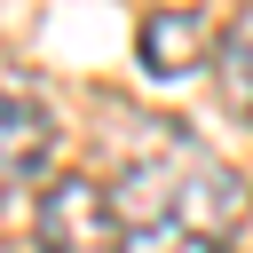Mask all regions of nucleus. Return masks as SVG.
Instances as JSON below:
<instances>
[{
	"instance_id": "nucleus-1",
	"label": "nucleus",
	"mask_w": 253,
	"mask_h": 253,
	"mask_svg": "<svg viewBox=\"0 0 253 253\" xmlns=\"http://www.w3.org/2000/svg\"><path fill=\"white\" fill-rule=\"evenodd\" d=\"M245 182L190 134H166L158 150L119 166L111 213H119V253H221L245 221Z\"/></svg>"
},
{
	"instance_id": "nucleus-2",
	"label": "nucleus",
	"mask_w": 253,
	"mask_h": 253,
	"mask_svg": "<svg viewBox=\"0 0 253 253\" xmlns=\"http://www.w3.org/2000/svg\"><path fill=\"white\" fill-rule=\"evenodd\" d=\"M32 237L40 253H119V213L87 174H55L32 206Z\"/></svg>"
},
{
	"instance_id": "nucleus-3",
	"label": "nucleus",
	"mask_w": 253,
	"mask_h": 253,
	"mask_svg": "<svg viewBox=\"0 0 253 253\" xmlns=\"http://www.w3.org/2000/svg\"><path fill=\"white\" fill-rule=\"evenodd\" d=\"M55 158V111L24 87H0V206L16 190H32Z\"/></svg>"
},
{
	"instance_id": "nucleus-4",
	"label": "nucleus",
	"mask_w": 253,
	"mask_h": 253,
	"mask_svg": "<svg viewBox=\"0 0 253 253\" xmlns=\"http://www.w3.org/2000/svg\"><path fill=\"white\" fill-rule=\"evenodd\" d=\"M134 47H142V71L182 79V71H198V63H206L213 24H206L198 8H150V16H142V32H134Z\"/></svg>"
},
{
	"instance_id": "nucleus-5",
	"label": "nucleus",
	"mask_w": 253,
	"mask_h": 253,
	"mask_svg": "<svg viewBox=\"0 0 253 253\" xmlns=\"http://www.w3.org/2000/svg\"><path fill=\"white\" fill-rule=\"evenodd\" d=\"M221 87H229L237 119H253V16H237L221 32Z\"/></svg>"
}]
</instances>
